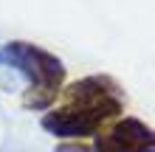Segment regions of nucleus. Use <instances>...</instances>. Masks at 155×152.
<instances>
[{"mask_svg":"<svg viewBox=\"0 0 155 152\" xmlns=\"http://www.w3.org/2000/svg\"><path fill=\"white\" fill-rule=\"evenodd\" d=\"M42 127L51 130L54 135H62V138H79V135H90V132L96 130V115L59 110V113L45 115V118H42Z\"/></svg>","mask_w":155,"mask_h":152,"instance_id":"1","label":"nucleus"}]
</instances>
